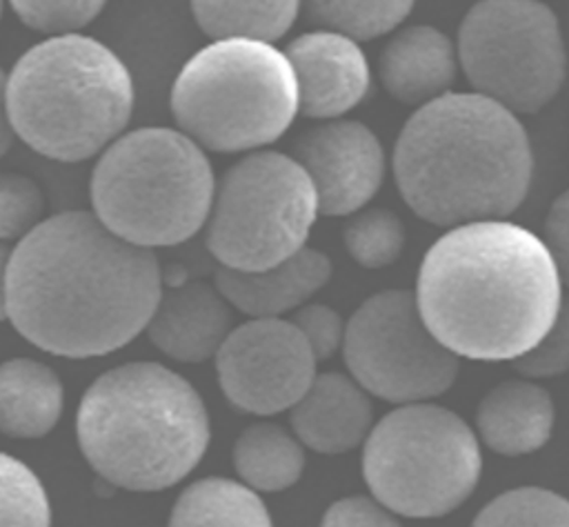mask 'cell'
<instances>
[{"mask_svg": "<svg viewBox=\"0 0 569 527\" xmlns=\"http://www.w3.org/2000/svg\"><path fill=\"white\" fill-rule=\"evenodd\" d=\"M160 294L156 253L109 231L93 211L40 220L11 249L7 318L53 356L91 358L129 345Z\"/></svg>", "mask_w": 569, "mask_h": 527, "instance_id": "obj_1", "label": "cell"}, {"mask_svg": "<svg viewBox=\"0 0 569 527\" xmlns=\"http://www.w3.org/2000/svg\"><path fill=\"white\" fill-rule=\"evenodd\" d=\"M416 305L456 356L502 362L529 351L562 302V278L547 242L507 220L453 225L425 253Z\"/></svg>", "mask_w": 569, "mask_h": 527, "instance_id": "obj_2", "label": "cell"}, {"mask_svg": "<svg viewBox=\"0 0 569 527\" xmlns=\"http://www.w3.org/2000/svg\"><path fill=\"white\" fill-rule=\"evenodd\" d=\"M400 196L422 220L500 218L527 198L533 153L513 111L482 93H445L405 122L393 147Z\"/></svg>", "mask_w": 569, "mask_h": 527, "instance_id": "obj_3", "label": "cell"}, {"mask_svg": "<svg viewBox=\"0 0 569 527\" xmlns=\"http://www.w3.org/2000/svg\"><path fill=\"white\" fill-rule=\"evenodd\" d=\"M76 431L91 469L131 491L180 483L211 438L200 394L158 362H127L100 374L82 394Z\"/></svg>", "mask_w": 569, "mask_h": 527, "instance_id": "obj_4", "label": "cell"}, {"mask_svg": "<svg viewBox=\"0 0 569 527\" xmlns=\"http://www.w3.org/2000/svg\"><path fill=\"white\" fill-rule=\"evenodd\" d=\"M7 111L27 147L51 160L80 162L127 127L133 80L100 40L80 31L49 36L7 73Z\"/></svg>", "mask_w": 569, "mask_h": 527, "instance_id": "obj_5", "label": "cell"}, {"mask_svg": "<svg viewBox=\"0 0 569 527\" xmlns=\"http://www.w3.org/2000/svg\"><path fill=\"white\" fill-rule=\"evenodd\" d=\"M216 178L202 147L180 129L142 127L109 142L91 173L98 220L140 247L184 242L209 218Z\"/></svg>", "mask_w": 569, "mask_h": 527, "instance_id": "obj_6", "label": "cell"}, {"mask_svg": "<svg viewBox=\"0 0 569 527\" xmlns=\"http://www.w3.org/2000/svg\"><path fill=\"white\" fill-rule=\"evenodd\" d=\"M171 113L180 131L211 151L271 145L298 113L291 62L264 40H213L176 76Z\"/></svg>", "mask_w": 569, "mask_h": 527, "instance_id": "obj_7", "label": "cell"}, {"mask_svg": "<svg viewBox=\"0 0 569 527\" xmlns=\"http://www.w3.org/2000/svg\"><path fill=\"white\" fill-rule=\"evenodd\" d=\"M482 471L480 445L451 409L425 400L402 402L369 429L362 476L389 511L436 518L458 509Z\"/></svg>", "mask_w": 569, "mask_h": 527, "instance_id": "obj_8", "label": "cell"}, {"mask_svg": "<svg viewBox=\"0 0 569 527\" xmlns=\"http://www.w3.org/2000/svg\"><path fill=\"white\" fill-rule=\"evenodd\" d=\"M318 213L316 187L302 165L278 151H256L216 185L207 247L222 267L267 269L305 247Z\"/></svg>", "mask_w": 569, "mask_h": 527, "instance_id": "obj_9", "label": "cell"}, {"mask_svg": "<svg viewBox=\"0 0 569 527\" xmlns=\"http://www.w3.org/2000/svg\"><path fill=\"white\" fill-rule=\"evenodd\" d=\"M469 84L513 113H536L565 82L556 13L538 0H478L458 31Z\"/></svg>", "mask_w": 569, "mask_h": 527, "instance_id": "obj_10", "label": "cell"}, {"mask_svg": "<svg viewBox=\"0 0 569 527\" xmlns=\"http://www.w3.org/2000/svg\"><path fill=\"white\" fill-rule=\"evenodd\" d=\"M342 351L351 378L389 402L429 400L458 376V356L431 334L405 289L367 298L345 325Z\"/></svg>", "mask_w": 569, "mask_h": 527, "instance_id": "obj_11", "label": "cell"}, {"mask_svg": "<svg viewBox=\"0 0 569 527\" xmlns=\"http://www.w3.org/2000/svg\"><path fill=\"white\" fill-rule=\"evenodd\" d=\"M213 358L224 398L258 416L291 409L316 378L318 362L300 329L280 316L233 327Z\"/></svg>", "mask_w": 569, "mask_h": 527, "instance_id": "obj_12", "label": "cell"}, {"mask_svg": "<svg viewBox=\"0 0 569 527\" xmlns=\"http://www.w3.org/2000/svg\"><path fill=\"white\" fill-rule=\"evenodd\" d=\"M293 158L309 173L322 216L356 213L376 196L385 176V151L376 133L356 120H331L305 131L293 145Z\"/></svg>", "mask_w": 569, "mask_h": 527, "instance_id": "obj_13", "label": "cell"}, {"mask_svg": "<svg viewBox=\"0 0 569 527\" xmlns=\"http://www.w3.org/2000/svg\"><path fill=\"white\" fill-rule=\"evenodd\" d=\"M284 56L298 87V111L307 118H338L369 91V62L347 33L318 29L293 38Z\"/></svg>", "mask_w": 569, "mask_h": 527, "instance_id": "obj_14", "label": "cell"}, {"mask_svg": "<svg viewBox=\"0 0 569 527\" xmlns=\"http://www.w3.org/2000/svg\"><path fill=\"white\" fill-rule=\"evenodd\" d=\"M144 329L164 356L180 362H202L216 356L231 331V309L218 287L187 282L160 294Z\"/></svg>", "mask_w": 569, "mask_h": 527, "instance_id": "obj_15", "label": "cell"}, {"mask_svg": "<svg viewBox=\"0 0 569 527\" xmlns=\"http://www.w3.org/2000/svg\"><path fill=\"white\" fill-rule=\"evenodd\" d=\"M373 420L367 391L338 371L316 374L291 407V427L302 445L318 454H342L358 447Z\"/></svg>", "mask_w": 569, "mask_h": 527, "instance_id": "obj_16", "label": "cell"}, {"mask_svg": "<svg viewBox=\"0 0 569 527\" xmlns=\"http://www.w3.org/2000/svg\"><path fill=\"white\" fill-rule=\"evenodd\" d=\"M331 278V260L313 247H302L282 262L242 271L220 267L216 287L231 307L251 318L282 316L305 305Z\"/></svg>", "mask_w": 569, "mask_h": 527, "instance_id": "obj_17", "label": "cell"}, {"mask_svg": "<svg viewBox=\"0 0 569 527\" xmlns=\"http://www.w3.org/2000/svg\"><path fill=\"white\" fill-rule=\"evenodd\" d=\"M458 53L451 40L429 24L398 31L380 53V80L402 105H427L449 91L456 80Z\"/></svg>", "mask_w": 569, "mask_h": 527, "instance_id": "obj_18", "label": "cell"}, {"mask_svg": "<svg viewBox=\"0 0 569 527\" xmlns=\"http://www.w3.org/2000/svg\"><path fill=\"white\" fill-rule=\"evenodd\" d=\"M482 443L502 456H522L547 445L553 431V400L547 389L522 378L496 385L478 405Z\"/></svg>", "mask_w": 569, "mask_h": 527, "instance_id": "obj_19", "label": "cell"}, {"mask_svg": "<svg viewBox=\"0 0 569 527\" xmlns=\"http://www.w3.org/2000/svg\"><path fill=\"white\" fill-rule=\"evenodd\" d=\"M64 391L58 374L33 358L0 365V431L11 438H42L60 420Z\"/></svg>", "mask_w": 569, "mask_h": 527, "instance_id": "obj_20", "label": "cell"}, {"mask_svg": "<svg viewBox=\"0 0 569 527\" xmlns=\"http://www.w3.org/2000/svg\"><path fill=\"white\" fill-rule=\"evenodd\" d=\"M233 467L251 489L282 491L296 485L305 469L302 443L280 425H249L236 438Z\"/></svg>", "mask_w": 569, "mask_h": 527, "instance_id": "obj_21", "label": "cell"}, {"mask_svg": "<svg viewBox=\"0 0 569 527\" xmlns=\"http://www.w3.org/2000/svg\"><path fill=\"white\" fill-rule=\"evenodd\" d=\"M171 525H271L260 496L244 483L211 476L191 483L176 500Z\"/></svg>", "mask_w": 569, "mask_h": 527, "instance_id": "obj_22", "label": "cell"}, {"mask_svg": "<svg viewBox=\"0 0 569 527\" xmlns=\"http://www.w3.org/2000/svg\"><path fill=\"white\" fill-rule=\"evenodd\" d=\"M198 27L213 40L282 38L298 11L300 0H189Z\"/></svg>", "mask_w": 569, "mask_h": 527, "instance_id": "obj_23", "label": "cell"}, {"mask_svg": "<svg viewBox=\"0 0 569 527\" xmlns=\"http://www.w3.org/2000/svg\"><path fill=\"white\" fill-rule=\"evenodd\" d=\"M416 0H300L305 13L322 29L353 40H371L396 29Z\"/></svg>", "mask_w": 569, "mask_h": 527, "instance_id": "obj_24", "label": "cell"}, {"mask_svg": "<svg viewBox=\"0 0 569 527\" xmlns=\"http://www.w3.org/2000/svg\"><path fill=\"white\" fill-rule=\"evenodd\" d=\"M342 242L360 267L382 269L400 258L405 225L389 209H367L345 225Z\"/></svg>", "mask_w": 569, "mask_h": 527, "instance_id": "obj_25", "label": "cell"}, {"mask_svg": "<svg viewBox=\"0 0 569 527\" xmlns=\"http://www.w3.org/2000/svg\"><path fill=\"white\" fill-rule=\"evenodd\" d=\"M51 507L40 478L18 458L0 451V525L44 527Z\"/></svg>", "mask_w": 569, "mask_h": 527, "instance_id": "obj_26", "label": "cell"}, {"mask_svg": "<svg viewBox=\"0 0 569 527\" xmlns=\"http://www.w3.org/2000/svg\"><path fill=\"white\" fill-rule=\"evenodd\" d=\"M476 525H569V498L542 489L518 487L485 505Z\"/></svg>", "mask_w": 569, "mask_h": 527, "instance_id": "obj_27", "label": "cell"}, {"mask_svg": "<svg viewBox=\"0 0 569 527\" xmlns=\"http://www.w3.org/2000/svg\"><path fill=\"white\" fill-rule=\"evenodd\" d=\"M20 22L38 33H78L93 22L107 0H9Z\"/></svg>", "mask_w": 569, "mask_h": 527, "instance_id": "obj_28", "label": "cell"}, {"mask_svg": "<svg viewBox=\"0 0 569 527\" xmlns=\"http://www.w3.org/2000/svg\"><path fill=\"white\" fill-rule=\"evenodd\" d=\"M44 196L36 180L22 173H0V240H20L40 220Z\"/></svg>", "mask_w": 569, "mask_h": 527, "instance_id": "obj_29", "label": "cell"}, {"mask_svg": "<svg viewBox=\"0 0 569 527\" xmlns=\"http://www.w3.org/2000/svg\"><path fill=\"white\" fill-rule=\"evenodd\" d=\"M513 369L525 378H551L569 371V296L545 336L522 356L513 358Z\"/></svg>", "mask_w": 569, "mask_h": 527, "instance_id": "obj_30", "label": "cell"}, {"mask_svg": "<svg viewBox=\"0 0 569 527\" xmlns=\"http://www.w3.org/2000/svg\"><path fill=\"white\" fill-rule=\"evenodd\" d=\"M291 322L300 329L305 340L309 342L313 356L318 360L329 358L336 354V349L342 345L345 338V322L340 314L327 305H300L298 311L293 314Z\"/></svg>", "mask_w": 569, "mask_h": 527, "instance_id": "obj_31", "label": "cell"}, {"mask_svg": "<svg viewBox=\"0 0 569 527\" xmlns=\"http://www.w3.org/2000/svg\"><path fill=\"white\" fill-rule=\"evenodd\" d=\"M393 511L380 500L367 496H347L336 500L322 516V525H396Z\"/></svg>", "mask_w": 569, "mask_h": 527, "instance_id": "obj_32", "label": "cell"}, {"mask_svg": "<svg viewBox=\"0 0 569 527\" xmlns=\"http://www.w3.org/2000/svg\"><path fill=\"white\" fill-rule=\"evenodd\" d=\"M558 265L560 278L569 285V189L560 193L545 220V238H542Z\"/></svg>", "mask_w": 569, "mask_h": 527, "instance_id": "obj_33", "label": "cell"}, {"mask_svg": "<svg viewBox=\"0 0 569 527\" xmlns=\"http://www.w3.org/2000/svg\"><path fill=\"white\" fill-rule=\"evenodd\" d=\"M16 133L7 111V73L0 69V158L9 151Z\"/></svg>", "mask_w": 569, "mask_h": 527, "instance_id": "obj_34", "label": "cell"}, {"mask_svg": "<svg viewBox=\"0 0 569 527\" xmlns=\"http://www.w3.org/2000/svg\"><path fill=\"white\" fill-rule=\"evenodd\" d=\"M11 249L0 240V320L7 318V269H9Z\"/></svg>", "mask_w": 569, "mask_h": 527, "instance_id": "obj_35", "label": "cell"}, {"mask_svg": "<svg viewBox=\"0 0 569 527\" xmlns=\"http://www.w3.org/2000/svg\"><path fill=\"white\" fill-rule=\"evenodd\" d=\"M0 20H2V0H0Z\"/></svg>", "mask_w": 569, "mask_h": 527, "instance_id": "obj_36", "label": "cell"}]
</instances>
